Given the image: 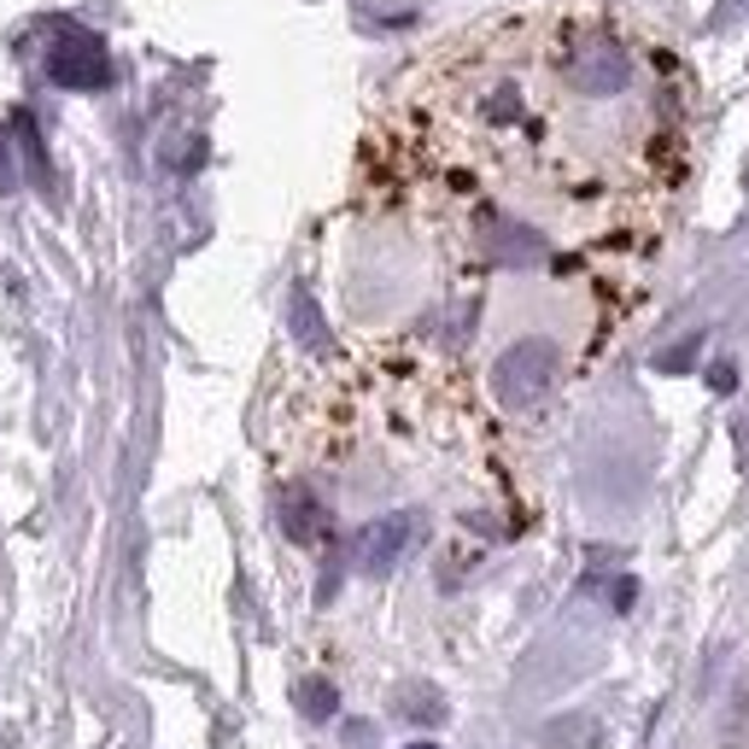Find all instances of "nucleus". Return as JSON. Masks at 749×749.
I'll return each instance as SVG.
<instances>
[{"instance_id": "f03ea898", "label": "nucleus", "mask_w": 749, "mask_h": 749, "mask_svg": "<svg viewBox=\"0 0 749 749\" xmlns=\"http://www.w3.org/2000/svg\"><path fill=\"white\" fill-rule=\"evenodd\" d=\"M53 76L59 82H82V89H94V82H106V53H100L94 35H65L53 48Z\"/></svg>"}, {"instance_id": "f257e3e1", "label": "nucleus", "mask_w": 749, "mask_h": 749, "mask_svg": "<svg viewBox=\"0 0 749 749\" xmlns=\"http://www.w3.org/2000/svg\"><path fill=\"white\" fill-rule=\"evenodd\" d=\"M702 89L633 0H527L469 18L392 82L363 135V205L428 246L451 294L545 299L597 358L691 199Z\"/></svg>"}]
</instances>
